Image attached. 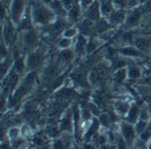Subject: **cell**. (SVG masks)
<instances>
[{"label":"cell","mask_w":151,"mask_h":149,"mask_svg":"<svg viewBox=\"0 0 151 149\" xmlns=\"http://www.w3.org/2000/svg\"><path fill=\"white\" fill-rule=\"evenodd\" d=\"M95 24H96V21L84 17L83 19L79 21L78 28H79V30H81V32L83 35H92V34L94 32H96L95 31Z\"/></svg>","instance_id":"obj_14"},{"label":"cell","mask_w":151,"mask_h":149,"mask_svg":"<svg viewBox=\"0 0 151 149\" xmlns=\"http://www.w3.org/2000/svg\"><path fill=\"white\" fill-rule=\"evenodd\" d=\"M128 65V61L125 59V57L123 56H115L112 58V67L115 70H118L119 68H123Z\"/></svg>","instance_id":"obj_25"},{"label":"cell","mask_w":151,"mask_h":149,"mask_svg":"<svg viewBox=\"0 0 151 149\" xmlns=\"http://www.w3.org/2000/svg\"><path fill=\"white\" fill-rule=\"evenodd\" d=\"M83 13V10L81 8V5L80 4L79 0H74L73 4L68 8V13H67V19L71 23H76L79 22L81 19V16Z\"/></svg>","instance_id":"obj_9"},{"label":"cell","mask_w":151,"mask_h":149,"mask_svg":"<svg viewBox=\"0 0 151 149\" xmlns=\"http://www.w3.org/2000/svg\"><path fill=\"white\" fill-rule=\"evenodd\" d=\"M113 79L116 82L122 83L126 79H127V68L123 67L116 70V72L113 73Z\"/></svg>","instance_id":"obj_26"},{"label":"cell","mask_w":151,"mask_h":149,"mask_svg":"<svg viewBox=\"0 0 151 149\" xmlns=\"http://www.w3.org/2000/svg\"><path fill=\"white\" fill-rule=\"evenodd\" d=\"M30 6L32 19L35 25L48 27L53 23L57 18L56 13L50 9V7L42 3L40 0H35L30 4Z\"/></svg>","instance_id":"obj_1"},{"label":"cell","mask_w":151,"mask_h":149,"mask_svg":"<svg viewBox=\"0 0 151 149\" xmlns=\"http://www.w3.org/2000/svg\"><path fill=\"white\" fill-rule=\"evenodd\" d=\"M59 66L58 64H51L50 66L48 67V69L45 71V79L46 80H50V79H56L58 77L59 74Z\"/></svg>","instance_id":"obj_24"},{"label":"cell","mask_w":151,"mask_h":149,"mask_svg":"<svg viewBox=\"0 0 151 149\" xmlns=\"http://www.w3.org/2000/svg\"><path fill=\"white\" fill-rule=\"evenodd\" d=\"M79 1H80V4H81V8H82L83 11H84L90 4H93V2H94L95 0H79Z\"/></svg>","instance_id":"obj_41"},{"label":"cell","mask_w":151,"mask_h":149,"mask_svg":"<svg viewBox=\"0 0 151 149\" xmlns=\"http://www.w3.org/2000/svg\"><path fill=\"white\" fill-rule=\"evenodd\" d=\"M88 79V81L91 85H96L99 82V80H101L98 73L96 72V71L95 69H93L89 72Z\"/></svg>","instance_id":"obj_32"},{"label":"cell","mask_w":151,"mask_h":149,"mask_svg":"<svg viewBox=\"0 0 151 149\" xmlns=\"http://www.w3.org/2000/svg\"><path fill=\"white\" fill-rule=\"evenodd\" d=\"M95 70L96 71V72L98 73L99 77L101 80H105L108 79L111 75V71L109 69V67L104 64H98L96 67Z\"/></svg>","instance_id":"obj_22"},{"label":"cell","mask_w":151,"mask_h":149,"mask_svg":"<svg viewBox=\"0 0 151 149\" xmlns=\"http://www.w3.org/2000/svg\"><path fill=\"white\" fill-rule=\"evenodd\" d=\"M11 63H12V59L9 58V57H7L4 59H3V62H2V64H1V67H2V77H3V79L4 78L5 74L7 75V71L9 70V67L11 65Z\"/></svg>","instance_id":"obj_34"},{"label":"cell","mask_w":151,"mask_h":149,"mask_svg":"<svg viewBox=\"0 0 151 149\" xmlns=\"http://www.w3.org/2000/svg\"><path fill=\"white\" fill-rule=\"evenodd\" d=\"M144 22L148 27L151 28V11L150 12V14H148V16L144 19Z\"/></svg>","instance_id":"obj_43"},{"label":"cell","mask_w":151,"mask_h":149,"mask_svg":"<svg viewBox=\"0 0 151 149\" xmlns=\"http://www.w3.org/2000/svg\"><path fill=\"white\" fill-rule=\"evenodd\" d=\"M147 71H148V73L151 75V62L147 63Z\"/></svg>","instance_id":"obj_45"},{"label":"cell","mask_w":151,"mask_h":149,"mask_svg":"<svg viewBox=\"0 0 151 149\" xmlns=\"http://www.w3.org/2000/svg\"><path fill=\"white\" fill-rule=\"evenodd\" d=\"M140 111H141V109L139 108L138 105L136 104H133L130 106V109L127 114V117H126V121H127L128 123H131V124H136V122L139 120V117H140Z\"/></svg>","instance_id":"obj_16"},{"label":"cell","mask_w":151,"mask_h":149,"mask_svg":"<svg viewBox=\"0 0 151 149\" xmlns=\"http://www.w3.org/2000/svg\"><path fill=\"white\" fill-rule=\"evenodd\" d=\"M134 45L144 55H150L151 53V36L146 34L144 35H135Z\"/></svg>","instance_id":"obj_7"},{"label":"cell","mask_w":151,"mask_h":149,"mask_svg":"<svg viewBox=\"0 0 151 149\" xmlns=\"http://www.w3.org/2000/svg\"><path fill=\"white\" fill-rule=\"evenodd\" d=\"M72 39L71 38H67L63 36L58 42V45L60 49H69L70 46L72 45Z\"/></svg>","instance_id":"obj_33"},{"label":"cell","mask_w":151,"mask_h":149,"mask_svg":"<svg viewBox=\"0 0 151 149\" xmlns=\"http://www.w3.org/2000/svg\"><path fill=\"white\" fill-rule=\"evenodd\" d=\"M127 14V10L126 9H115L108 17V20L111 26H119L125 23Z\"/></svg>","instance_id":"obj_10"},{"label":"cell","mask_w":151,"mask_h":149,"mask_svg":"<svg viewBox=\"0 0 151 149\" xmlns=\"http://www.w3.org/2000/svg\"><path fill=\"white\" fill-rule=\"evenodd\" d=\"M11 143H12V147H14L15 148H20V147H22L23 146V144L25 143V140H24V137H18L17 139H15V140H12L11 141Z\"/></svg>","instance_id":"obj_39"},{"label":"cell","mask_w":151,"mask_h":149,"mask_svg":"<svg viewBox=\"0 0 151 149\" xmlns=\"http://www.w3.org/2000/svg\"><path fill=\"white\" fill-rule=\"evenodd\" d=\"M149 148H151V143L150 144V145H149Z\"/></svg>","instance_id":"obj_50"},{"label":"cell","mask_w":151,"mask_h":149,"mask_svg":"<svg viewBox=\"0 0 151 149\" xmlns=\"http://www.w3.org/2000/svg\"><path fill=\"white\" fill-rule=\"evenodd\" d=\"M83 16L94 21H97L101 19L102 12H101V6H100V0H95L92 4H90L84 11Z\"/></svg>","instance_id":"obj_8"},{"label":"cell","mask_w":151,"mask_h":149,"mask_svg":"<svg viewBox=\"0 0 151 149\" xmlns=\"http://www.w3.org/2000/svg\"><path fill=\"white\" fill-rule=\"evenodd\" d=\"M73 51L70 49H62V51L59 53V58L62 61V63H65L68 64L70 63L73 58Z\"/></svg>","instance_id":"obj_27"},{"label":"cell","mask_w":151,"mask_h":149,"mask_svg":"<svg viewBox=\"0 0 151 149\" xmlns=\"http://www.w3.org/2000/svg\"><path fill=\"white\" fill-rule=\"evenodd\" d=\"M14 23L11 20V19H6V21L4 23V28H3V37L5 40V42L10 44L14 39L15 36V27Z\"/></svg>","instance_id":"obj_13"},{"label":"cell","mask_w":151,"mask_h":149,"mask_svg":"<svg viewBox=\"0 0 151 149\" xmlns=\"http://www.w3.org/2000/svg\"><path fill=\"white\" fill-rule=\"evenodd\" d=\"M150 58H151V53H150Z\"/></svg>","instance_id":"obj_51"},{"label":"cell","mask_w":151,"mask_h":149,"mask_svg":"<svg viewBox=\"0 0 151 149\" xmlns=\"http://www.w3.org/2000/svg\"><path fill=\"white\" fill-rule=\"evenodd\" d=\"M20 133H21V135L22 137L24 138H27L31 135V129L28 125H22V127L20 128Z\"/></svg>","instance_id":"obj_40"},{"label":"cell","mask_w":151,"mask_h":149,"mask_svg":"<svg viewBox=\"0 0 151 149\" xmlns=\"http://www.w3.org/2000/svg\"><path fill=\"white\" fill-rule=\"evenodd\" d=\"M142 76L141 69L135 64H130L127 66V79L131 80H139Z\"/></svg>","instance_id":"obj_21"},{"label":"cell","mask_w":151,"mask_h":149,"mask_svg":"<svg viewBox=\"0 0 151 149\" xmlns=\"http://www.w3.org/2000/svg\"><path fill=\"white\" fill-rule=\"evenodd\" d=\"M150 1L151 0H139V2H140L141 4H146L150 3Z\"/></svg>","instance_id":"obj_47"},{"label":"cell","mask_w":151,"mask_h":149,"mask_svg":"<svg viewBox=\"0 0 151 149\" xmlns=\"http://www.w3.org/2000/svg\"><path fill=\"white\" fill-rule=\"evenodd\" d=\"M148 109H149V110H150V112L151 113V102H150V104L148 105Z\"/></svg>","instance_id":"obj_49"},{"label":"cell","mask_w":151,"mask_h":149,"mask_svg":"<svg viewBox=\"0 0 151 149\" xmlns=\"http://www.w3.org/2000/svg\"><path fill=\"white\" fill-rule=\"evenodd\" d=\"M111 25L110 24L108 19L105 18V17H102L97 21H96V24H95V31H96V33L101 34L108 31L111 28Z\"/></svg>","instance_id":"obj_18"},{"label":"cell","mask_w":151,"mask_h":149,"mask_svg":"<svg viewBox=\"0 0 151 149\" xmlns=\"http://www.w3.org/2000/svg\"><path fill=\"white\" fill-rule=\"evenodd\" d=\"M38 43V35L35 29L23 30L21 36V45L24 50H34Z\"/></svg>","instance_id":"obj_4"},{"label":"cell","mask_w":151,"mask_h":149,"mask_svg":"<svg viewBox=\"0 0 151 149\" xmlns=\"http://www.w3.org/2000/svg\"><path fill=\"white\" fill-rule=\"evenodd\" d=\"M87 108L91 111V113L92 114H94V115H96V116H99L101 113H100V110H99V107L94 102V103H92V102H88L87 103Z\"/></svg>","instance_id":"obj_38"},{"label":"cell","mask_w":151,"mask_h":149,"mask_svg":"<svg viewBox=\"0 0 151 149\" xmlns=\"http://www.w3.org/2000/svg\"><path fill=\"white\" fill-rule=\"evenodd\" d=\"M34 142L36 146H42L43 145V140H42V138H40V137H35L34 140Z\"/></svg>","instance_id":"obj_44"},{"label":"cell","mask_w":151,"mask_h":149,"mask_svg":"<svg viewBox=\"0 0 151 149\" xmlns=\"http://www.w3.org/2000/svg\"><path fill=\"white\" fill-rule=\"evenodd\" d=\"M72 79L73 80V81L78 84L79 86L82 87H86V88H88L89 87V81H88V77H86V75L81 72H76L72 74Z\"/></svg>","instance_id":"obj_19"},{"label":"cell","mask_w":151,"mask_h":149,"mask_svg":"<svg viewBox=\"0 0 151 149\" xmlns=\"http://www.w3.org/2000/svg\"><path fill=\"white\" fill-rule=\"evenodd\" d=\"M42 3H43V4H47V5H50L51 3H52V1L53 0H40Z\"/></svg>","instance_id":"obj_46"},{"label":"cell","mask_w":151,"mask_h":149,"mask_svg":"<svg viewBox=\"0 0 151 149\" xmlns=\"http://www.w3.org/2000/svg\"><path fill=\"white\" fill-rule=\"evenodd\" d=\"M1 53H2V58L4 59L5 57H7L8 53H7V46H5L4 43L2 44V49H1Z\"/></svg>","instance_id":"obj_42"},{"label":"cell","mask_w":151,"mask_h":149,"mask_svg":"<svg viewBox=\"0 0 151 149\" xmlns=\"http://www.w3.org/2000/svg\"><path fill=\"white\" fill-rule=\"evenodd\" d=\"M99 121H100V124L105 127V128H109L111 126V125L113 124L112 122V118L110 115V113H101L99 115V117H98Z\"/></svg>","instance_id":"obj_29"},{"label":"cell","mask_w":151,"mask_h":149,"mask_svg":"<svg viewBox=\"0 0 151 149\" xmlns=\"http://www.w3.org/2000/svg\"><path fill=\"white\" fill-rule=\"evenodd\" d=\"M73 109H68L64 113V116L62 119L60 120V123H59L60 131L68 132V133L73 132Z\"/></svg>","instance_id":"obj_11"},{"label":"cell","mask_w":151,"mask_h":149,"mask_svg":"<svg viewBox=\"0 0 151 149\" xmlns=\"http://www.w3.org/2000/svg\"><path fill=\"white\" fill-rule=\"evenodd\" d=\"M147 7L145 4H141L138 7H135L131 10H127V18L124 23L126 28L133 29L136 27L139 24L142 23V19H144V14L147 11Z\"/></svg>","instance_id":"obj_2"},{"label":"cell","mask_w":151,"mask_h":149,"mask_svg":"<svg viewBox=\"0 0 151 149\" xmlns=\"http://www.w3.org/2000/svg\"><path fill=\"white\" fill-rule=\"evenodd\" d=\"M26 61L24 59V57H18L15 58L14 60V65H13V69L20 75L24 72V70L26 69Z\"/></svg>","instance_id":"obj_28"},{"label":"cell","mask_w":151,"mask_h":149,"mask_svg":"<svg viewBox=\"0 0 151 149\" xmlns=\"http://www.w3.org/2000/svg\"><path fill=\"white\" fill-rule=\"evenodd\" d=\"M114 109L115 110L118 112V114L121 115V116H125L127 114L129 109H130V106L128 103L125 102H122V101H116L114 102Z\"/></svg>","instance_id":"obj_23"},{"label":"cell","mask_w":151,"mask_h":149,"mask_svg":"<svg viewBox=\"0 0 151 149\" xmlns=\"http://www.w3.org/2000/svg\"><path fill=\"white\" fill-rule=\"evenodd\" d=\"M28 0H12L9 8V17L11 20L17 26H19L20 19L28 5Z\"/></svg>","instance_id":"obj_3"},{"label":"cell","mask_w":151,"mask_h":149,"mask_svg":"<svg viewBox=\"0 0 151 149\" xmlns=\"http://www.w3.org/2000/svg\"><path fill=\"white\" fill-rule=\"evenodd\" d=\"M77 34H78V28H76V27H67L63 32V36L73 39V37L77 36Z\"/></svg>","instance_id":"obj_35"},{"label":"cell","mask_w":151,"mask_h":149,"mask_svg":"<svg viewBox=\"0 0 151 149\" xmlns=\"http://www.w3.org/2000/svg\"><path fill=\"white\" fill-rule=\"evenodd\" d=\"M120 131L121 135L126 140L127 147H134V142L136 140L135 139L137 133L135 131V127L133 126V124L128 123L127 121H122L120 123Z\"/></svg>","instance_id":"obj_5"},{"label":"cell","mask_w":151,"mask_h":149,"mask_svg":"<svg viewBox=\"0 0 151 149\" xmlns=\"http://www.w3.org/2000/svg\"><path fill=\"white\" fill-rule=\"evenodd\" d=\"M44 55L40 50L31 51L26 59V67L29 71H34L38 68L43 62Z\"/></svg>","instance_id":"obj_6"},{"label":"cell","mask_w":151,"mask_h":149,"mask_svg":"<svg viewBox=\"0 0 151 149\" xmlns=\"http://www.w3.org/2000/svg\"><path fill=\"white\" fill-rule=\"evenodd\" d=\"M118 53L125 57H143L144 55L141 50H139L134 45H128V46H124L117 49Z\"/></svg>","instance_id":"obj_12"},{"label":"cell","mask_w":151,"mask_h":149,"mask_svg":"<svg viewBox=\"0 0 151 149\" xmlns=\"http://www.w3.org/2000/svg\"><path fill=\"white\" fill-rule=\"evenodd\" d=\"M150 110L148 108H142L141 109L140 111V117L139 119L145 120V121H150Z\"/></svg>","instance_id":"obj_37"},{"label":"cell","mask_w":151,"mask_h":149,"mask_svg":"<svg viewBox=\"0 0 151 149\" xmlns=\"http://www.w3.org/2000/svg\"><path fill=\"white\" fill-rule=\"evenodd\" d=\"M149 125V121H145V120H142V119H139L136 124H135V131L137 133V134H141L142 133H143L146 128L148 127Z\"/></svg>","instance_id":"obj_31"},{"label":"cell","mask_w":151,"mask_h":149,"mask_svg":"<svg viewBox=\"0 0 151 149\" xmlns=\"http://www.w3.org/2000/svg\"><path fill=\"white\" fill-rule=\"evenodd\" d=\"M20 129L17 128V127H12L9 129L8 131V137L11 139V140H13L15 139H17L18 137H19V134H20Z\"/></svg>","instance_id":"obj_36"},{"label":"cell","mask_w":151,"mask_h":149,"mask_svg":"<svg viewBox=\"0 0 151 149\" xmlns=\"http://www.w3.org/2000/svg\"><path fill=\"white\" fill-rule=\"evenodd\" d=\"M100 6H101V12L102 16L107 18L115 9V4L113 0H100Z\"/></svg>","instance_id":"obj_17"},{"label":"cell","mask_w":151,"mask_h":149,"mask_svg":"<svg viewBox=\"0 0 151 149\" xmlns=\"http://www.w3.org/2000/svg\"><path fill=\"white\" fill-rule=\"evenodd\" d=\"M88 41L87 40L85 35H83L82 34H78L76 39V44H75V52L78 54H81L85 52L88 45Z\"/></svg>","instance_id":"obj_20"},{"label":"cell","mask_w":151,"mask_h":149,"mask_svg":"<svg viewBox=\"0 0 151 149\" xmlns=\"http://www.w3.org/2000/svg\"><path fill=\"white\" fill-rule=\"evenodd\" d=\"M100 121L98 118L96 117H93V120L91 122V125L88 126L86 133L84 134V140H86V142L90 141V140H92V138L97 133L99 128H100Z\"/></svg>","instance_id":"obj_15"},{"label":"cell","mask_w":151,"mask_h":149,"mask_svg":"<svg viewBox=\"0 0 151 149\" xmlns=\"http://www.w3.org/2000/svg\"><path fill=\"white\" fill-rule=\"evenodd\" d=\"M100 43L99 41L96 38H91L88 42V45L86 48V52L88 54H91L92 52H94L98 47H99Z\"/></svg>","instance_id":"obj_30"},{"label":"cell","mask_w":151,"mask_h":149,"mask_svg":"<svg viewBox=\"0 0 151 149\" xmlns=\"http://www.w3.org/2000/svg\"><path fill=\"white\" fill-rule=\"evenodd\" d=\"M145 34H149V35H150V36H151V28L150 29V30H149V31H147V32H146Z\"/></svg>","instance_id":"obj_48"}]
</instances>
